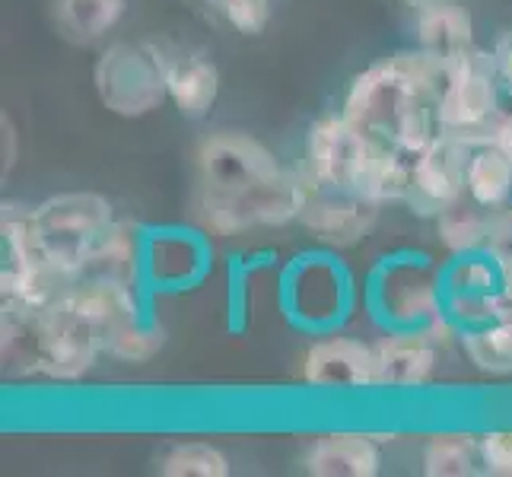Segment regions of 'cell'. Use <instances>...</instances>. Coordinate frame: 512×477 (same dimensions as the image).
Returning a JSON list of instances; mask_svg holds the SVG:
<instances>
[{
	"mask_svg": "<svg viewBox=\"0 0 512 477\" xmlns=\"http://www.w3.org/2000/svg\"><path fill=\"white\" fill-rule=\"evenodd\" d=\"M443 80L446 61L420 48L395 51L353 77L341 112L379 144L414 156L439 134Z\"/></svg>",
	"mask_w": 512,
	"mask_h": 477,
	"instance_id": "cell-1",
	"label": "cell"
},
{
	"mask_svg": "<svg viewBox=\"0 0 512 477\" xmlns=\"http://www.w3.org/2000/svg\"><path fill=\"white\" fill-rule=\"evenodd\" d=\"M366 299L385 328H427L443 344L458 334V325L446 315L443 268L423 255L382 258L369 277Z\"/></svg>",
	"mask_w": 512,
	"mask_h": 477,
	"instance_id": "cell-2",
	"label": "cell"
},
{
	"mask_svg": "<svg viewBox=\"0 0 512 477\" xmlns=\"http://www.w3.org/2000/svg\"><path fill=\"white\" fill-rule=\"evenodd\" d=\"M115 226V207L96 191H61L29 207V229L42 261L64 284Z\"/></svg>",
	"mask_w": 512,
	"mask_h": 477,
	"instance_id": "cell-3",
	"label": "cell"
},
{
	"mask_svg": "<svg viewBox=\"0 0 512 477\" xmlns=\"http://www.w3.org/2000/svg\"><path fill=\"white\" fill-rule=\"evenodd\" d=\"M312 188L315 185L306 172L290 169L239 191L198 188V194H194V220L210 236H239L258 226H287L293 220L299 223Z\"/></svg>",
	"mask_w": 512,
	"mask_h": 477,
	"instance_id": "cell-4",
	"label": "cell"
},
{
	"mask_svg": "<svg viewBox=\"0 0 512 477\" xmlns=\"http://www.w3.org/2000/svg\"><path fill=\"white\" fill-rule=\"evenodd\" d=\"M500 70L497 55L484 48H468L465 55L446 61V80L439 93V134L465 140V144H484L493 125L500 121Z\"/></svg>",
	"mask_w": 512,
	"mask_h": 477,
	"instance_id": "cell-5",
	"label": "cell"
},
{
	"mask_svg": "<svg viewBox=\"0 0 512 477\" xmlns=\"http://www.w3.org/2000/svg\"><path fill=\"white\" fill-rule=\"evenodd\" d=\"M93 83L112 115L144 118L169 99L166 51L153 42H118L102 51Z\"/></svg>",
	"mask_w": 512,
	"mask_h": 477,
	"instance_id": "cell-6",
	"label": "cell"
},
{
	"mask_svg": "<svg viewBox=\"0 0 512 477\" xmlns=\"http://www.w3.org/2000/svg\"><path fill=\"white\" fill-rule=\"evenodd\" d=\"M284 312L299 328L328 334L338 328L353 306V280L338 258L328 252H306L290 261L280 280Z\"/></svg>",
	"mask_w": 512,
	"mask_h": 477,
	"instance_id": "cell-7",
	"label": "cell"
},
{
	"mask_svg": "<svg viewBox=\"0 0 512 477\" xmlns=\"http://www.w3.org/2000/svg\"><path fill=\"white\" fill-rule=\"evenodd\" d=\"M373 144L376 140L350 125L344 112L315 118L306 134V175L315 188L357 194Z\"/></svg>",
	"mask_w": 512,
	"mask_h": 477,
	"instance_id": "cell-8",
	"label": "cell"
},
{
	"mask_svg": "<svg viewBox=\"0 0 512 477\" xmlns=\"http://www.w3.org/2000/svg\"><path fill=\"white\" fill-rule=\"evenodd\" d=\"M194 166H198V188L207 191H239L284 172L277 156L258 137L242 131L207 134L194 153Z\"/></svg>",
	"mask_w": 512,
	"mask_h": 477,
	"instance_id": "cell-9",
	"label": "cell"
},
{
	"mask_svg": "<svg viewBox=\"0 0 512 477\" xmlns=\"http://www.w3.org/2000/svg\"><path fill=\"white\" fill-rule=\"evenodd\" d=\"M471 144L449 134H436L427 147L411 156L408 207L417 217H443L446 210L468 198L465 169Z\"/></svg>",
	"mask_w": 512,
	"mask_h": 477,
	"instance_id": "cell-10",
	"label": "cell"
},
{
	"mask_svg": "<svg viewBox=\"0 0 512 477\" xmlns=\"http://www.w3.org/2000/svg\"><path fill=\"white\" fill-rule=\"evenodd\" d=\"M140 284H125V280H109V277H77L67 280L64 290L51 299L61 309H67L83 325L105 334L144 318V306H140Z\"/></svg>",
	"mask_w": 512,
	"mask_h": 477,
	"instance_id": "cell-11",
	"label": "cell"
},
{
	"mask_svg": "<svg viewBox=\"0 0 512 477\" xmlns=\"http://www.w3.org/2000/svg\"><path fill=\"white\" fill-rule=\"evenodd\" d=\"M210 249L201 233L188 229H153L144 233V284L156 290H188L204 280Z\"/></svg>",
	"mask_w": 512,
	"mask_h": 477,
	"instance_id": "cell-12",
	"label": "cell"
},
{
	"mask_svg": "<svg viewBox=\"0 0 512 477\" xmlns=\"http://www.w3.org/2000/svg\"><path fill=\"white\" fill-rule=\"evenodd\" d=\"M303 376L315 388H338V392H369L379 388L376 344H366L344 334L315 341L306 353Z\"/></svg>",
	"mask_w": 512,
	"mask_h": 477,
	"instance_id": "cell-13",
	"label": "cell"
},
{
	"mask_svg": "<svg viewBox=\"0 0 512 477\" xmlns=\"http://www.w3.org/2000/svg\"><path fill=\"white\" fill-rule=\"evenodd\" d=\"M376 217L379 207L360 198V194L312 188L299 223L322 245H328V249H350V245H357L369 236V229L376 226Z\"/></svg>",
	"mask_w": 512,
	"mask_h": 477,
	"instance_id": "cell-14",
	"label": "cell"
},
{
	"mask_svg": "<svg viewBox=\"0 0 512 477\" xmlns=\"http://www.w3.org/2000/svg\"><path fill=\"white\" fill-rule=\"evenodd\" d=\"M439 341L427 328H388L376 341L379 388H420L436 373Z\"/></svg>",
	"mask_w": 512,
	"mask_h": 477,
	"instance_id": "cell-15",
	"label": "cell"
},
{
	"mask_svg": "<svg viewBox=\"0 0 512 477\" xmlns=\"http://www.w3.org/2000/svg\"><path fill=\"white\" fill-rule=\"evenodd\" d=\"M166 90L179 115L204 118L217 105L220 70L204 51H166Z\"/></svg>",
	"mask_w": 512,
	"mask_h": 477,
	"instance_id": "cell-16",
	"label": "cell"
},
{
	"mask_svg": "<svg viewBox=\"0 0 512 477\" xmlns=\"http://www.w3.org/2000/svg\"><path fill=\"white\" fill-rule=\"evenodd\" d=\"M306 471L312 477H376L382 452L369 433H325L309 446Z\"/></svg>",
	"mask_w": 512,
	"mask_h": 477,
	"instance_id": "cell-17",
	"label": "cell"
},
{
	"mask_svg": "<svg viewBox=\"0 0 512 477\" xmlns=\"http://www.w3.org/2000/svg\"><path fill=\"white\" fill-rule=\"evenodd\" d=\"M417 48L439 61H452L474 48V20L455 0H433L414 16Z\"/></svg>",
	"mask_w": 512,
	"mask_h": 477,
	"instance_id": "cell-18",
	"label": "cell"
},
{
	"mask_svg": "<svg viewBox=\"0 0 512 477\" xmlns=\"http://www.w3.org/2000/svg\"><path fill=\"white\" fill-rule=\"evenodd\" d=\"M465 188L468 201L487 210H500L512 201V163L503 150L484 144H471L468 169H465Z\"/></svg>",
	"mask_w": 512,
	"mask_h": 477,
	"instance_id": "cell-19",
	"label": "cell"
},
{
	"mask_svg": "<svg viewBox=\"0 0 512 477\" xmlns=\"http://www.w3.org/2000/svg\"><path fill=\"white\" fill-rule=\"evenodd\" d=\"M128 10V0H55V20L74 42L105 39Z\"/></svg>",
	"mask_w": 512,
	"mask_h": 477,
	"instance_id": "cell-20",
	"label": "cell"
},
{
	"mask_svg": "<svg viewBox=\"0 0 512 477\" xmlns=\"http://www.w3.org/2000/svg\"><path fill=\"white\" fill-rule=\"evenodd\" d=\"M493 214L497 210L478 207L474 201L455 204L443 217H436L439 239H443V245L452 255L487 252V245L493 239Z\"/></svg>",
	"mask_w": 512,
	"mask_h": 477,
	"instance_id": "cell-21",
	"label": "cell"
},
{
	"mask_svg": "<svg viewBox=\"0 0 512 477\" xmlns=\"http://www.w3.org/2000/svg\"><path fill=\"white\" fill-rule=\"evenodd\" d=\"M481 465V436L471 433H436L423 449L427 477H471Z\"/></svg>",
	"mask_w": 512,
	"mask_h": 477,
	"instance_id": "cell-22",
	"label": "cell"
},
{
	"mask_svg": "<svg viewBox=\"0 0 512 477\" xmlns=\"http://www.w3.org/2000/svg\"><path fill=\"white\" fill-rule=\"evenodd\" d=\"M468 360L490 376H509L512 373V318L490 322L481 328H465L458 334Z\"/></svg>",
	"mask_w": 512,
	"mask_h": 477,
	"instance_id": "cell-23",
	"label": "cell"
},
{
	"mask_svg": "<svg viewBox=\"0 0 512 477\" xmlns=\"http://www.w3.org/2000/svg\"><path fill=\"white\" fill-rule=\"evenodd\" d=\"M443 287H446V299L490 296V293L503 290L497 261H493L487 252L452 255V261L443 268Z\"/></svg>",
	"mask_w": 512,
	"mask_h": 477,
	"instance_id": "cell-24",
	"label": "cell"
},
{
	"mask_svg": "<svg viewBox=\"0 0 512 477\" xmlns=\"http://www.w3.org/2000/svg\"><path fill=\"white\" fill-rule=\"evenodd\" d=\"M229 471V458L210 443H182L160 458L163 477H229Z\"/></svg>",
	"mask_w": 512,
	"mask_h": 477,
	"instance_id": "cell-25",
	"label": "cell"
},
{
	"mask_svg": "<svg viewBox=\"0 0 512 477\" xmlns=\"http://www.w3.org/2000/svg\"><path fill=\"white\" fill-rule=\"evenodd\" d=\"M163 347V328H156L147 318H137L105 334V353L121 363H147Z\"/></svg>",
	"mask_w": 512,
	"mask_h": 477,
	"instance_id": "cell-26",
	"label": "cell"
},
{
	"mask_svg": "<svg viewBox=\"0 0 512 477\" xmlns=\"http://www.w3.org/2000/svg\"><path fill=\"white\" fill-rule=\"evenodd\" d=\"M207 4L217 7L226 23L242 35H261L271 20V0H207Z\"/></svg>",
	"mask_w": 512,
	"mask_h": 477,
	"instance_id": "cell-27",
	"label": "cell"
},
{
	"mask_svg": "<svg viewBox=\"0 0 512 477\" xmlns=\"http://www.w3.org/2000/svg\"><path fill=\"white\" fill-rule=\"evenodd\" d=\"M481 468L493 477H512V430L481 436Z\"/></svg>",
	"mask_w": 512,
	"mask_h": 477,
	"instance_id": "cell-28",
	"label": "cell"
},
{
	"mask_svg": "<svg viewBox=\"0 0 512 477\" xmlns=\"http://www.w3.org/2000/svg\"><path fill=\"white\" fill-rule=\"evenodd\" d=\"M497 70H500V83H503V93L512 99V29L503 35L500 39V45H497Z\"/></svg>",
	"mask_w": 512,
	"mask_h": 477,
	"instance_id": "cell-29",
	"label": "cell"
},
{
	"mask_svg": "<svg viewBox=\"0 0 512 477\" xmlns=\"http://www.w3.org/2000/svg\"><path fill=\"white\" fill-rule=\"evenodd\" d=\"M487 140L497 150H503L509 156V163H512V115H500V121L493 125V131H490Z\"/></svg>",
	"mask_w": 512,
	"mask_h": 477,
	"instance_id": "cell-30",
	"label": "cell"
},
{
	"mask_svg": "<svg viewBox=\"0 0 512 477\" xmlns=\"http://www.w3.org/2000/svg\"><path fill=\"white\" fill-rule=\"evenodd\" d=\"M408 4H411L414 10H420V7H427V4H433V0H408Z\"/></svg>",
	"mask_w": 512,
	"mask_h": 477,
	"instance_id": "cell-31",
	"label": "cell"
}]
</instances>
